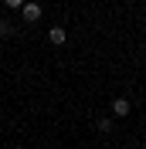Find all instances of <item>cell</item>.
Segmentation results:
<instances>
[{
	"label": "cell",
	"instance_id": "cell-1",
	"mask_svg": "<svg viewBox=\"0 0 146 149\" xmlns=\"http://www.w3.org/2000/svg\"><path fill=\"white\" fill-rule=\"evenodd\" d=\"M41 14H44V10L37 7V3H27V0H24V7H20V17L27 20V24H37V20H41Z\"/></svg>",
	"mask_w": 146,
	"mask_h": 149
},
{
	"label": "cell",
	"instance_id": "cell-6",
	"mask_svg": "<svg viewBox=\"0 0 146 149\" xmlns=\"http://www.w3.org/2000/svg\"><path fill=\"white\" fill-rule=\"evenodd\" d=\"M4 7H17V10H20V7H24V0H4Z\"/></svg>",
	"mask_w": 146,
	"mask_h": 149
},
{
	"label": "cell",
	"instance_id": "cell-5",
	"mask_svg": "<svg viewBox=\"0 0 146 149\" xmlns=\"http://www.w3.org/2000/svg\"><path fill=\"white\" fill-rule=\"evenodd\" d=\"M112 129V119H99V132H109Z\"/></svg>",
	"mask_w": 146,
	"mask_h": 149
},
{
	"label": "cell",
	"instance_id": "cell-3",
	"mask_svg": "<svg viewBox=\"0 0 146 149\" xmlns=\"http://www.w3.org/2000/svg\"><path fill=\"white\" fill-rule=\"evenodd\" d=\"M65 37H68L65 27H51V31H48V41H51V44H65Z\"/></svg>",
	"mask_w": 146,
	"mask_h": 149
},
{
	"label": "cell",
	"instance_id": "cell-4",
	"mask_svg": "<svg viewBox=\"0 0 146 149\" xmlns=\"http://www.w3.org/2000/svg\"><path fill=\"white\" fill-rule=\"evenodd\" d=\"M10 34H14V27H10V24H7V20H4V17H0V37H10Z\"/></svg>",
	"mask_w": 146,
	"mask_h": 149
},
{
	"label": "cell",
	"instance_id": "cell-2",
	"mask_svg": "<svg viewBox=\"0 0 146 149\" xmlns=\"http://www.w3.org/2000/svg\"><path fill=\"white\" fill-rule=\"evenodd\" d=\"M129 112H133V105H129V98H116V102H112V115H116V119H126Z\"/></svg>",
	"mask_w": 146,
	"mask_h": 149
}]
</instances>
